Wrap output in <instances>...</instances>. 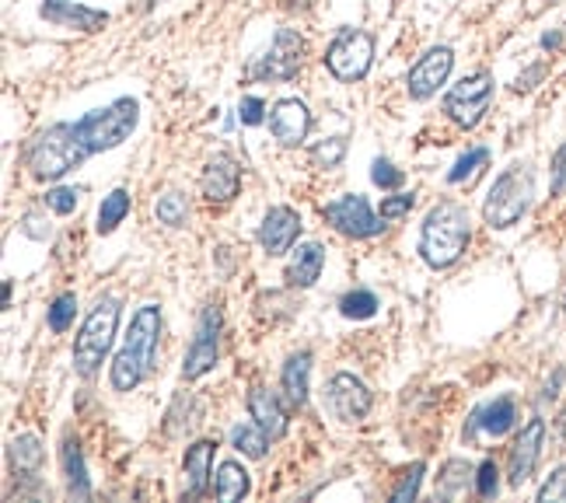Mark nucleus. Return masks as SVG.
Listing matches in <instances>:
<instances>
[{"instance_id":"nucleus-1","label":"nucleus","mask_w":566,"mask_h":503,"mask_svg":"<svg viewBox=\"0 0 566 503\" xmlns=\"http://www.w3.org/2000/svg\"><path fill=\"white\" fill-rule=\"evenodd\" d=\"M158 343H161V308L158 305H144L137 315L130 318L126 340L115 354L109 367V381L115 392H133L147 381V375L155 371L158 360Z\"/></svg>"},{"instance_id":"nucleus-2","label":"nucleus","mask_w":566,"mask_h":503,"mask_svg":"<svg viewBox=\"0 0 566 503\" xmlns=\"http://www.w3.org/2000/svg\"><path fill=\"white\" fill-rule=\"evenodd\" d=\"M472 242V224L469 210L455 199H441L438 207H430L423 224H420V256L430 270H447L455 266L465 248Z\"/></svg>"},{"instance_id":"nucleus-3","label":"nucleus","mask_w":566,"mask_h":503,"mask_svg":"<svg viewBox=\"0 0 566 503\" xmlns=\"http://www.w3.org/2000/svg\"><path fill=\"white\" fill-rule=\"evenodd\" d=\"M91 155L88 147L77 140V130L74 123H53L46 126L42 133H36V140L28 144L25 150V164L28 172L36 175L39 182H57L66 172L85 164Z\"/></svg>"},{"instance_id":"nucleus-4","label":"nucleus","mask_w":566,"mask_h":503,"mask_svg":"<svg viewBox=\"0 0 566 503\" xmlns=\"http://www.w3.org/2000/svg\"><path fill=\"white\" fill-rule=\"evenodd\" d=\"M531 196H536V172L525 161H514L504 168L501 179L493 182V189L482 204V221L493 231H507L521 221L531 207Z\"/></svg>"},{"instance_id":"nucleus-5","label":"nucleus","mask_w":566,"mask_h":503,"mask_svg":"<svg viewBox=\"0 0 566 503\" xmlns=\"http://www.w3.org/2000/svg\"><path fill=\"white\" fill-rule=\"evenodd\" d=\"M120 315H123V305L115 297H102L88 311L85 326H81L77 340H74V371L81 378H95L102 360L109 357L115 329H120Z\"/></svg>"},{"instance_id":"nucleus-6","label":"nucleus","mask_w":566,"mask_h":503,"mask_svg":"<svg viewBox=\"0 0 566 503\" xmlns=\"http://www.w3.org/2000/svg\"><path fill=\"white\" fill-rule=\"evenodd\" d=\"M137 123H140L137 98H115L106 109L81 115L74 130H77V140L88 147V155H102V150H112L123 140H130V133L137 130Z\"/></svg>"},{"instance_id":"nucleus-7","label":"nucleus","mask_w":566,"mask_h":503,"mask_svg":"<svg viewBox=\"0 0 566 503\" xmlns=\"http://www.w3.org/2000/svg\"><path fill=\"white\" fill-rule=\"evenodd\" d=\"M374 63V36L364 28H340V36L325 49L329 74L343 84H357L368 77Z\"/></svg>"},{"instance_id":"nucleus-8","label":"nucleus","mask_w":566,"mask_h":503,"mask_svg":"<svg viewBox=\"0 0 566 503\" xmlns=\"http://www.w3.org/2000/svg\"><path fill=\"white\" fill-rule=\"evenodd\" d=\"M305 53H308V42L297 28H280L273 36V46L266 49V53L248 66V77L253 81H270V84H280V81H294L297 71H302L305 63Z\"/></svg>"},{"instance_id":"nucleus-9","label":"nucleus","mask_w":566,"mask_h":503,"mask_svg":"<svg viewBox=\"0 0 566 503\" xmlns=\"http://www.w3.org/2000/svg\"><path fill=\"white\" fill-rule=\"evenodd\" d=\"M490 102H493V74L479 71V74L462 77L455 88L444 95V115L462 130H476L482 123V115L490 112Z\"/></svg>"},{"instance_id":"nucleus-10","label":"nucleus","mask_w":566,"mask_h":503,"mask_svg":"<svg viewBox=\"0 0 566 503\" xmlns=\"http://www.w3.org/2000/svg\"><path fill=\"white\" fill-rule=\"evenodd\" d=\"M221 308L218 305H207L199 311V322H196V335L186 349V360H182V378L186 381H199L204 375L213 371V364L221 357Z\"/></svg>"},{"instance_id":"nucleus-11","label":"nucleus","mask_w":566,"mask_h":503,"mask_svg":"<svg viewBox=\"0 0 566 503\" xmlns=\"http://www.w3.org/2000/svg\"><path fill=\"white\" fill-rule=\"evenodd\" d=\"M322 213H325V221L343 234V238H374V234L385 231V217L374 213L368 196H357V193L332 199V204H325Z\"/></svg>"},{"instance_id":"nucleus-12","label":"nucleus","mask_w":566,"mask_h":503,"mask_svg":"<svg viewBox=\"0 0 566 503\" xmlns=\"http://www.w3.org/2000/svg\"><path fill=\"white\" fill-rule=\"evenodd\" d=\"M455 71V53L452 46H434L427 49V53L409 66L406 74V91L413 102H427V98H434L441 91V84H447Z\"/></svg>"},{"instance_id":"nucleus-13","label":"nucleus","mask_w":566,"mask_h":503,"mask_svg":"<svg viewBox=\"0 0 566 503\" xmlns=\"http://www.w3.org/2000/svg\"><path fill=\"white\" fill-rule=\"evenodd\" d=\"M325 398H329L332 416L343 419V424H360V419L368 416L371 406H374L371 389L357 375H349V371H340V375L329 378Z\"/></svg>"},{"instance_id":"nucleus-14","label":"nucleus","mask_w":566,"mask_h":503,"mask_svg":"<svg viewBox=\"0 0 566 503\" xmlns=\"http://www.w3.org/2000/svg\"><path fill=\"white\" fill-rule=\"evenodd\" d=\"M542 444H545V424L536 416V419H528L518 438H514L510 458H507V482L514 490H521V486L531 479V473H536V465L542 458Z\"/></svg>"},{"instance_id":"nucleus-15","label":"nucleus","mask_w":566,"mask_h":503,"mask_svg":"<svg viewBox=\"0 0 566 503\" xmlns=\"http://www.w3.org/2000/svg\"><path fill=\"white\" fill-rule=\"evenodd\" d=\"M39 19L66 32H102L109 25V11L77 4V0H42Z\"/></svg>"},{"instance_id":"nucleus-16","label":"nucleus","mask_w":566,"mask_h":503,"mask_svg":"<svg viewBox=\"0 0 566 503\" xmlns=\"http://www.w3.org/2000/svg\"><path fill=\"white\" fill-rule=\"evenodd\" d=\"M199 189H204V199L213 207H224L231 199L238 196L242 189V164L221 150V155H213L204 168V179H199Z\"/></svg>"},{"instance_id":"nucleus-17","label":"nucleus","mask_w":566,"mask_h":503,"mask_svg":"<svg viewBox=\"0 0 566 503\" xmlns=\"http://www.w3.org/2000/svg\"><path fill=\"white\" fill-rule=\"evenodd\" d=\"M266 123H270V133L280 147H302L311 133V112L302 98H280Z\"/></svg>"},{"instance_id":"nucleus-18","label":"nucleus","mask_w":566,"mask_h":503,"mask_svg":"<svg viewBox=\"0 0 566 503\" xmlns=\"http://www.w3.org/2000/svg\"><path fill=\"white\" fill-rule=\"evenodd\" d=\"M297 234H302V213L294 207H270L262 217L256 238L266 256H287L297 242Z\"/></svg>"},{"instance_id":"nucleus-19","label":"nucleus","mask_w":566,"mask_h":503,"mask_svg":"<svg viewBox=\"0 0 566 503\" xmlns=\"http://www.w3.org/2000/svg\"><path fill=\"white\" fill-rule=\"evenodd\" d=\"M213 451H218V441H210V438L186 447V458H182V500H199L207 493Z\"/></svg>"},{"instance_id":"nucleus-20","label":"nucleus","mask_w":566,"mask_h":503,"mask_svg":"<svg viewBox=\"0 0 566 503\" xmlns=\"http://www.w3.org/2000/svg\"><path fill=\"white\" fill-rule=\"evenodd\" d=\"M514 424H518V406H514L510 395H501L487 402V406H479L472 416H469V427H465V438H476V433L482 430L487 438H504V433L514 430Z\"/></svg>"},{"instance_id":"nucleus-21","label":"nucleus","mask_w":566,"mask_h":503,"mask_svg":"<svg viewBox=\"0 0 566 503\" xmlns=\"http://www.w3.org/2000/svg\"><path fill=\"white\" fill-rule=\"evenodd\" d=\"M248 416L256 419V424L270 433V441H280L283 433L291 430V419H287V409L280 406V398L262 389V384H256L253 392H248Z\"/></svg>"},{"instance_id":"nucleus-22","label":"nucleus","mask_w":566,"mask_h":503,"mask_svg":"<svg viewBox=\"0 0 566 503\" xmlns=\"http://www.w3.org/2000/svg\"><path fill=\"white\" fill-rule=\"evenodd\" d=\"M308 381H311V354L308 349H297V354L287 357L280 371V392H283V402H287L291 409H305L308 402Z\"/></svg>"},{"instance_id":"nucleus-23","label":"nucleus","mask_w":566,"mask_h":503,"mask_svg":"<svg viewBox=\"0 0 566 503\" xmlns=\"http://www.w3.org/2000/svg\"><path fill=\"white\" fill-rule=\"evenodd\" d=\"M322 270H325V248L319 242H305V245H297L283 280H287L294 291H308L319 283Z\"/></svg>"},{"instance_id":"nucleus-24","label":"nucleus","mask_w":566,"mask_h":503,"mask_svg":"<svg viewBox=\"0 0 566 503\" xmlns=\"http://www.w3.org/2000/svg\"><path fill=\"white\" fill-rule=\"evenodd\" d=\"M60 462H63V476H66V496H71V500H88L91 496V479H88L85 451H81L77 438H63Z\"/></svg>"},{"instance_id":"nucleus-25","label":"nucleus","mask_w":566,"mask_h":503,"mask_svg":"<svg viewBox=\"0 0 566 503\" xmlns=\"http://www.w3.org/2000/svg\"><path fill=\"white\" fill-rule=\"evenodd\" d=\"M8 458H11V473L22 476V479H36L39 468H42V441L36 438V433H19V438L11 441L8 447Z\"/></svg>"},{"instance_id":"nucleus-26","label":"nucleus","mask_w":566,"mask_h":503,"mask_svg":"<svg viewBox=\"0 0 566 503\" xmlns=\"http://www.w3.org/2000/svg\"><path fill=\"white\" fill-rule=\"evenodd\" d=\"M199 416H204V406H199V398L193 392H182L172 402L169 416H164V433H169V438H182V433H189L199 424Z\"/></svg>"},{"instance_id":"nucleus-27","label":"nucleus","mask_w":566,"mask_h":503,"mask_svg":"<svg viewBox=\"0 0 566 503\" xmlns=\"http://www.w3.org/2000/svg\"><path fill=\"white\" fill-rule=\"evenodd\" d=\"M213 496H218L221 503L248 496V473L238 462H221L218 476H213Z\"/></svg>"},{"instance_id":"nucleus-28","label":"nucleus","mask_w":566,"mask_h":503,"mask_svg":"<svg viewBox=\"0 0 566 503\" xmlns=\"http://www.w3.org/2000/svg\"><path fill=\"white\" fill-rule=\"evenodd\" d=\"M231 444H235V451H242L245 458H266V447H270V433H266L256 419L253 424H235L231 427Z\"/></svg>"},{"instance_id":"nucleus-29","label":"nucleus","mask_w":566,"mask_h":503,"mask_svg":"<svg viewBox=\"0 0 566 503\" xmlns=\"http://www.w3.org/2000/svg\"><path fill=\"white\" fill-rule=\"evenodd\" d=\"M130 207H133V196L126 189H112L106 199H102V207H98V234H112L115 228H120L126 217H130Z\"/></svg>"},{"instance_id":"nucleus-30","label":"nucleus","mask_w":566,"mask_h":503,"mask_svg":"<svg viewBox=\"0 0 566 503\" xmlns=\"http://www.w3.org/2000/svg\"><path fill=\"white\" fill-rule=\"evenodd\" d=\"M476 468L465 462V458H452V462H444V468H441V476H438V496L441 500H455L465 486H469V479H476L472 476Z\"/></svg>"},{"instance_id":"nucleus-31","label":"nucleus","mask_w":566,"mask_h":503,"mask_svg":"<svg viewBox=\"0 0 566 503\" xmlns=\"http://www.w3.org/2000/svg\"><path fill=\"white\" fill-rule=\"evenodd\" d=\"M490 164V147H472V150H465V155L455 161V168L447 172V182L452 186H472V182L482 175V168Z\"/></svg>"},{"instance_id":"nucleus-32","label":"nucleus","mask_w":566,"mask_h":503,"mask_svg":"<svg viewBox=\"0 0 566 503\" xmlns=\"http://www.w3.org/2000/svg\"><path fill=\"white\" fill-rule=\"evenodd\" d=\"M378 297L371 291H349L340 297V315L343 318H354V322H364V318H374L378 315Z\"/></svg>"},{"instance_id":"nucleus-33","label":"nucleus","mask_w":566,"mask_h":503,"mask_svg":"<svg viewBox=\"0 0 566 503\" xmlns=\"http://www.w3.org/2000/svg\"><path fill=\"white\" fill-rule=\"evenodd\" d=\"M155 217L164 224V228H182L189 217V204L182 193H164L158 204H155Z\"/></svg>"},{"instance_id":"nucleus-34","label":"nucleus","mask_w":566,"mask_h":503,"mask_svg":"<svg viewBox=\"0 0 566 503\" xmlns=\"http://www.w3.org/2000/svg\"><path fill=\"white\" fill-rule=\"evenodd\" d=\"M346 137H325L311 147V161L315 168H325V172H332V168H340L343 158H346Z\"/></svg>"},{"instance_id":"nucleus-35","label":"nucleus","mask_w":566,"mask_h":503,"mask_svg":"<svg viewBox=\"0 0 566 503\" xmlns=\"http://www.w3.org/2000/svg\"><path fill=\"white\" fill-rule=\"evenodd\" d=\"M74 315H77V297L74 294H60L53 305L46 311V322L53 332H66L74 326Z\"/></svg>"},{"instance_id":"nucleus-36","label":"nucleus","mask_w":566,"mask_h":503,"mask_svg":"<svg viewBox=\"0 0 566 503\" xmlns=\"http://www.w3.org/2000/svg\"><path fill=\"white\" fill-rule=\"evenodd\" d=\"M423 473L427 465L423 462H413L403 476H398V486L392 490V500L395 503H406V500H416V493H420V482H423Z\"/></svg>"},{"instance_id":"nucleus-37","label":"nucleus","mask_w":566,"mask_h":503,"mask_svg":"<svg viewBox=\"0 0 566 503\" xmlns=\"http://www.w3.org/2000/svg\"><path fill=\"white\" fill-rule=\"evenodd\" d=\"M371 182H374L378 189L395 193V189H403L406 172H403V168H395L392 161H385V158H374V164H371Z\"/></svg>"},{"instance_id":"nucleus-38","label":"nucleus","mask_w":566,"mask_h":503,"mask_svg":"<svg viewBox=\"0 0 566 503\" xmlns=\"http://www.w3.org/2000/svg\"><path fill=\"white\" fill-rule=\"evenodd\" d=\"M476 493L482 500H493L496 493H501V468H496L493 458L479 462V468H476Z\"/></svg>"},{"instance_id":"nucleus-39","label":"nucleus","mask_w":566,"mask_h":503,"mask_svg":"<svg viewBox=\"0 0 566 503\" xmlns=\"http://www.w3.org/2000/svg\"><path fill=\"white\" fill-rule=\"evenodd\" d=\"M77 196H81V189H74V186H57V189L46 193V207L53 213H60V217H66V213H74Z\"/></svg>"},{"instance_id":"nucleus-40","label":"nucleus","mask_w":566,"mask_h":503,"mask_svg":"<svg viewBox=\"0 0 566 503\" xmlns=\"http://www.w3.org/2000/svg\"><path fill=\"white\" fill-rule=\"evenodd\" d=\"M539 503H566V462L556 468L553 476H549V479L542 482Z\"/></svg>"},{"instance_id":"nucleus-41","label":"nucleus","mask_w":566,"mask_h":503,"mask_svg":"<svg viewBox=\"0 0 566 503\" xmlns=\"http://www.w3.org/2000/svg\"><path fill=\"white\" fill-rule=\"evenodd\" d=\"M416 207V196L413 193H395V196H389V199H381V217H385V221H398V217H409V210Z\"/></svg>"},{"instance_id":"nucleus-42","label":"nucleus","mask_w":566,"mask_h":503,"mask_svg":"<svg viewBox=\"0 0 566 503\" xmlns=\"http://www.w3.org/2000/svg\"><path fill=\"white\" fill-rule=\"evenodd\" d=\"M238 120H242L245 126H259V123L270 120V115H266V102H262V98H256V95L242 98V106H238Z\"/></svg>"},{"instance_id":"nucleus-43","label":"nucleus","mask_w":566,"mask_h":503,"mask_svg":"<svg viewBox=\"0 0 566 503\" xmlns=\"http://www.w3.org/2000/svg\"><path fill=\"white\" fill-rule=\"evenodd\" d=\"M559 193H566V140L553 155V196H559Z\"/></svg>"},{"instance_id":"nucleus-44","label":"nucleus","mask_w":566,"mask_h":503,"mask_svg":"<svg viewBox=\"0 0 566 503\" xmlns=\"http://www.w3.org/2000/svg\"><path fill=\"white\" fill-rule=\"evenodd\" d=\"M22 231L28 234V238H36V242L49 238V224L42 221L39 213H25V217H22Z\"/></svg>"},{"instance_id":"nucleus-45","label":"nucleus","mask_w":566,"mask_h":503,"mask_svg":"<svg viewBox=\"0 0 566 503\" xmlns=\"http://www.w3.org/2000/svg\"><path fill=\"white\" fill-rule=\"evenodd\" d=\"M545 77V63H536V66H531V71L528 74H521L518 81H514V91H531V88H536V81H542Z\"/></svg>"},{"instance_id":"nucleus-46","label":"nucleus","mask_w":566,"mask_h":503,"mask_svg":"<svg viewBox=\"0 0 566 503\" xmlns=\"http://www.w3.org/2000/svg\"><path fill=\"white\" fill-rule=\"evenodd\" d=\"M559 42H563V32H545V36H542L545 49H559Z\"/></svg>"},{"instance_id":"nucleus-47","label":"nucleus","mask_w":566,"mask_h":503,"mask_svg":"<svg viewBox=\"0 0 566 503\" xmlns=\"http://www.w3.org/2000/svg\"><path fill=\"white\" fill-rule=\"evenodd\" d=\"M158 4V0H147V8H155Z\"/></svg>"},{"instance_id":"nucleus-48","label":"nucleus","mask_w":566,"mask_h":503,"mask_svg":"<svg viewBox=\"0 0 566 503\" xmlns=\"http://www.w3.org/2000/svg\"><path fill=\"white\" fill-rule=\"evenodd\" d=\"M563 308H566V300H563Z\"/></svg>"}]
</instances>
